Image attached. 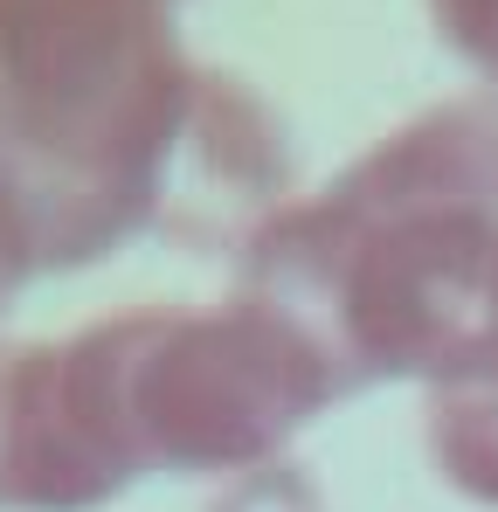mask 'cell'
I'll return each mask as SVG.
<instances>
[{
  "mask_svg": "<svg viewBox=\"0 0 498 512\" xmlns=\"http://www.w3.org/2000/svg\"><path fill=\"white\" fill-rule=\"evenodd\" d=\"M180 194L256 236L284 208V153L263 104L180 49L173 0H0V222L21 270L125 250Z\"/></svg>",
  "mask_w": 498,
  "mask_h": 512,
  "instance_id": "1",
  "label": "cell"
},
{
  "mask_svg": "<svg viewBox=\"0 0 498 512\" xmlns=\"http://www.w3.org/2000/svg\"><path fill=\"white\" fill-rule=\"evenodd\" d=\"M422 450L457 499L498 512V319L443 381L422 388Z\"/></svg>",
  "mask_w": 498,
  "mask_h": 512,
  "instance_id": "4",
  "label": "cell"
},
{
  "mask_svg": "<svg viewBox=\"0 0 498 512\" xmlns=\"http://www.w3.org/2000/svg\"><path fill=\"white\" fill-rule=\"evenodd\" d=\"M436 42L478 77L485 97H498V0H422Z\"/></svg>",
  "mask_w": 498,
  "mask_h": 512,
  "instance_id": "5",
  "label": "cell"
},
{
  "mask_svg": "<svg viewBox=\"0 0 498 512\" xmlns=\"http://www.w3.org/2000/svg\"><path fill=\"white\" fill-rule=\"evenodd\" d=\"M21 284H28V270H21V256H14V236H7V222H0V305H7Z\"/></svg>",
  "mask_w": 498,
  "mask_h": 512,
  "instance_id": "7",
  "label": "cell"
},
{
  "mask_svg": "<svg viewBox=\"0 0 498 512\" xmlns=\"http://www.w3.org/2000/svg\"><path fill=\"white\" fill-rule=\"evenodd\" d=\"M215 512H319V499H312V485L298 478V471H256V478H236V492L222 499Z\"/></svg>",
  "mask_w": 498,
  "mask_h": 512,
  "instance_id": "6",
  "label": "cell"
},
{
  "mask_svg": "<svg viewBox=\"0 0 498 512\" xmlns=\"http://www.w3.org/2000/svg\"><path fill=\"white\" fill-rule=\"evenodd\" d=\"M236 291L291 312L346 395L443 381L498 319V97H443L284 201Z\"/></svg>",
  "mask_w": 498,
  "mask_h": 512,
  "instance_id": "3",
  "label": "cell"
},
{
  "mask_svg": "<svg viewBox=\"0 0 498 512\" xmlns=\"http://www.w3.org/2000/svg\"><path fill=\"white\" fill-rule=\"evenodd\" d=\"M346 395L291 312L139 305L0 353V512H90L139 478H256Z\"/></svg>",
  "mask_w": 498,
  "mask_h": 512,
  "instance_id": "2",
  "label": "cell"
},
{
  "mask_svg": "<svg viewBox=\"0 0 498 512\" xmlns=\"http://www.w3.org/2000/svg\"><path fill=\"white\" fill-rule=\"evenodd\" d=\"M173 7H180V0H173Z\"/></svg>",
  "mask_w": 498,
  "mask_h": 512,
  "instance_id": "8",
  "label": "cell"
}]
</instances>
